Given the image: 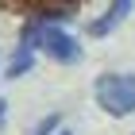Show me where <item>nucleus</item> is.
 <instances>
[{
  "instance_id": "nucleus-1",
  "label": "nucleus",
  "mask_w": 135,
  "mask_h": 135,
  "mask_svg": "<svg viewBox=\"0 0 135 135\" xmlns=\"http://www.w3.org/2000/svg\"><path fill=\"white\" fill-rule=\"evenodd\" d=\"M23 42H27L31 50H35V46H39V50H46L54 62H66V66L81 62V46H77V39H73V35H66L62 27H54V23H42V20L27 23Z\"/></svg>"
},
{
  "instance_id": "nucleus-2",
  "label": "nucleus",
  "mask_w": 135,
  "mask_h": 135,
  "mask_svg": "<svg viewBox=\"0 0 135 135\" xmlns=\"http://www.w3.org/2000/svg\"><path fill=\"white\" fill-rule=\"evenodd\" d=\"M93 97L108 116L135 112V73H100L93 81Z\"/></svg>"
},
{
  "instance_id": "nucleus-3",
  "label": "nucleus",
  "mask_w": 135,
  "mask_h": 135,
  "mask_svg": "<svg viewBox=\"0 0 135 135\" xmlns=\"http://www.w3.org/2000/svg\"><path fill=\"white\" fill-rule=\"evenodd\" d=\"M131 8H135V0H112V4H108V12H104L100 20H93V23H89V35H97V39L112 35L116 27L127 20V12H131Z\"/></svg>"
},
{
  "instance_id": "nucleus-4",
  "label": "nucleus",
  "mask_w": 135,
  "mask_h": 135,
  "mask_svg": "<svg viewBox=\"0 0 135 135\" xmlns=\"http://www.w3.org/2000/svg\"><path fill=\"white\" fill-rule=\"evenodd\" d=\"M31 66H35V50L23 42L20 50H16V58H12V66H8V77H20V73H27Z\"/></svg>"
},
{
  "instance_id": "nucleus-5",
  "label": "nucleus",
  "mask_w": 135,
  "mask_h": 135,
  "mask_svg": "<svg viewBox=\"0 0 135 135\" xmlns=\"http://www.w3.org/2000/svg\"><path fill=\"white\" fill-rule=\"evenodd\" d=\"M4 116H8V100L0 97V120H4Z\"/></svg>"
},
{
  "instance_id": "nucleus-6",
  "label": "nucleus",
  "mask_w": 135,
  "mask_h": 135,
  "mask_svg": "<svg viewBox=\"0 0 135 135\" xmlns=\"http://www.w3.org/2000/svg\"><path fill=\"white\" fill-rule=\"evenodd\" d=\"M58 135H70V131H58Z\"/></svg>"
}]
</instances>
